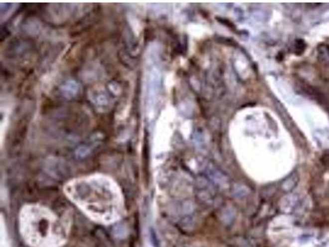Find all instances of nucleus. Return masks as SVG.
<instances>
[{
	"label": "nucleus",
	"instance_id": "5",
	"mask_svg": "<svg viewBox=\"0 0 329 247\" xmlns=\"http://www.w3.org/2000/svg\"><path fill=\"white\" fill-rule=\"evenodd\" d=\"M62 94L67 98H73L78 94L79 91V85L74 80H68L64 82L60 87Z\"/></svg>",
	"mask_w": 329,
	"mask_h": 247
},
{
	"label": "nucleus",
	"instance_id": "3",
	"mask_svg": "<svg viewBox=\"0 0 329 247\" xmlns=\"http://www.w3.org/2000/svg\"><path fill=\"white\" fill-rule=\"evenodd\" d=\"M161 73L158 66L150 59L145 73V105L148 116H152L155 103L160 92Z\"/></svg>",
	"mask_w": 329,
	"mask_h": 247
},
{
	"label": "nucleus",
	"instance_id": "1",
	"mask_svg": "<svg viewBox=\"0 0 329 247\" xmlns=\"http://www.w3.org/2000/svg\"><path fill=\"white\" fill-rule=\"evenodd\" d=\"M73 203L95 221L111 224L120 219L124 202L113 181L103 177L76 180L65 187Z\"/></svg>",
	"mask_w": 329,
	"mask_h": 247
},
{
	"label": "nucleus",
	"instance_id": "2",
	"mask_svg": "<svg viewBox=\"0 0 329 247\" xmlns=\"http://www.w3.org/2000/svg\"><path fill=\"white\" fill-rule=\"evenodd\" d=\"M20 230L32 247H59L65 243L68 226L47 209L30 205L21 211Z\"/></svg>",
	"mask_w": 329,
	"mask_h": 247
},
{
	"label": "nucleus",
	"instance_id": "4",
	"mask_svg": "<svg viewBox=\"0 0 329 247\" xmlns=\"http://www.w3.org/2000/svg\"><path fill=\"white\" fill-rule=\"evenodd\" d=\"M89 97L92 103L100 111H106V109L110 108L111 99L105 90H93Z\"/></svg>",
	"mask_w": 329,
	"mask_h": 247
}]
</instances>
